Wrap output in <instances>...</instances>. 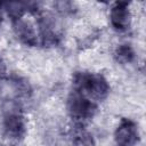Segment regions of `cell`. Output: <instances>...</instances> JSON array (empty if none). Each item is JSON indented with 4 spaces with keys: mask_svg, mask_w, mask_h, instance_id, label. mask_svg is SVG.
Returning a JSON list of instances; mask_svg holds the SVG:
<instances>
[{
    "mask_svg": "<svg viewBox=\"0 0 146 146\" xmlns=\"http://www.w3.org/2000/svg\"><path fill=\"white\" fill-rule=\"evenodd\" d=\"M3 11L8 15V17L13 21L23 18L24 14L29 10V5L26 2H21V1H10V2H5L2 3Z\"/></svg>",
    "mask_w": 146,
    "mask_h": 146,
    "instance_id": "obj_9",
    "label": "cell"
},
{
    "mask_svg": "<svg viewBox=\"0 0 146 146\" xmlns=\"http://www.w3.org/2000/svg\"><path fill=\"white\" fill-rule=\"evenodd\" d=\"M111 25L116 31H125L130 26L131 14L127 2H115L110 10Z\"/></svg>",
    "mask_w": 146,
    "mask_h": 146,
    "instance_id": "obj_5",
    "label": "cell"
},
{
    "mask_svg": "<svg viewBox=\"0 0 146 146\" xmlns=\"http://www.w3.org/2000/svg\"><path fill=\"white\" fill-rule=\"evenodd\" d=\"M3 146H6V145H3Z\"/></svg>",
    "mask_w": 146,
    "mask_h": 146,
    "instance_id": "obj_13",
    "label": "cell"
},
{
    "mask_svg": "<svg viewBox=\"0 0 146 146\" xmlns=\"http://www.w3.org/2000/svg\"><path fill=\"white\" fill-rule=\"evenodd\" d=\"M51 18L48 15H42L39 19V36L44 46H54L58 40L56 24Z\"/></svg>",
    "mask_w": 146,
    "mask_h": 146,
    "instance_id": "obj_7",
    "label": "cell"
},
{
    "mask_svg": "<svg viewBox=\"0 0 146 146\" xmlns=\"http://www.w3.org/2000/svg\"><path fill=\"white\" fill-rule=\"evenodd\" d=\"M139 140L138 128L131 120L124 119L117 125L114 132V141L116 146H135Z\"/></svg>",
    "mask_w": 146,
    "mask_h": 146,
    "instance_id": "obj_4",
    "label": "cell"
},
{
    "mask_svg": "<svg viewBox=\"0 0 146 146\" xmlns=\"http://www.w3.org/2000/svg\"><path fill=\"white\" fill-rule=\"evenodd\" d=\"M13 30H14L16 38L23 44L29 46V47H34L38 44L39 35H38L36 31L24 18L13 21Z\"/></svg>",
    "mask_w": 146,
    "mask_h": 146,
    "instance_id": "obj_6",
    "label": "cell"
},
{
    "mask_svg": "<svg viewBox=\"0 0 146 146\" xmlns=\"http://www.w3.org/2000/svg\"><path fill=\"white\" fill-rule=\"evenodd\" d=\"M114 58L120 64H129L135 59V51L130 44H120L114 50Z\"/></svg>",
    "mask_w": 146,
    "mask_h": 146,
    "instance_id": "obj_10",
    "label": "cell"
},
{
    "mask_svg": "<svg viewBox=\"0 0 146 146\" xmlns=\"http://www.w3.org/2000/svg\"><path fill=\"white\" fill-rule=\"evenodd\" d=\"M0 24H1V22H0Z\"/></svg>",
    "mask_w": 146,
    "mask_h": 146,
    "instance_id": "obj_12",
    "label": "cell"
},
{
    "mask_svg": "<svg viewBox=\"0 0 146 146\" xmlns=\"http://www.w3.org/2000/svg\"><path fill=\"white\" fill-rule=\"evenodd\" d=\"M2 129L5 135L10 139H22L26 132V124L24 115L14 102H9L3 107Z\"/></svg>",
    "mask_w": 146,
    "mask_h": 146,
    "instance_id": "obj_2",
    "label": "cell"
},
{
    "mask_svg": "<svg viewBox=\"0 0 146 146\" xmlns=\"http://www.w3.org/2000/svg\"><path fill=\"white\" fill-rule=\"evenodd\" d=\"M71 143L73 146H95L92 135L84 128L82 123H78L71 129Z\"/></svg>",
    "mask_w": 146,
    "mask_h": 146,
    "instance_id": "obj_8",
    "label": "cell"
},
{
    "mask_svg": "<svg viewBox=\"0 0 146 146\" xmlns=\"http://www.w3.org/2000/svg\"><path fill=\"white\" fill-rule=\"evenodd\" d=\"M67 111L70 115L75 121H78V123H82L95 115L97 105L96 102L73 90V92L67 98Z\"/></svg>",
    "mask_w": 146,
    "mask_h": 146,
    "instance_id": "obj_3",
    "label": "cell"
},
{
    "mask_svg": "<svg viewBox=\"0 0 146 146\" xmlns=\"http://www.w3.org/2000/svg\"><path fill=\"white\" fill-rule=\"evenodd\" d=\"M73 90L97 102L103 100L108 96L110 84L102 74L78 72L73 78Z\"/></svg>",
    "mask_w": 146,
    "mask_h": 146,
    "instance_id": "obj_1",
    "label": "cell"
},
{
    "mask_svg": "<svg viewBox=\"0 0 146 146\" xmlns=\"http://www.w3.org/2000/svg\"><path fill=\"white\" fill-rule=\"evenodd\" d=\"M6 73H7V66L2 57L0 56V79H3L6 76Z\"/></svg>",
    "mask_w": 146,
    "mask_h": 146,
    "instance_id": "obj_11",
    "label": "cell"
}]
</instances>
